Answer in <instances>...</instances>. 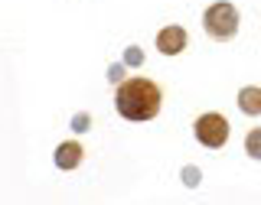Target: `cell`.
Segmentation results:
<instances>
[{
    "label": "cell",
    "instance_id": "cell-1",
    "mask_svg": "<svg viewBox=\"0 0 261 205\" xmlns=\"http://www.w3.org/2000/svg\"><path fill=\"white\" fill-rule=\"evenodd\" d=\"M163 104V92L153 78H124L114 92V108L124 121H153L160 114Z\"/></svg>",
    "mask_w": 261,
    "mask_h": 205
},
{
    "label": "cell",
    "instance_id": "cell-2",
    "mask_svg": "<svg viewBox=\"0 0 261 205\" xmlns=\"http://www.w3.org/2000/svg\"><path fill=\"white\" fill-rule=\"evenodd\" d=\"M202 30H206V36L225 43V39H232L235 33H239V10H235L228 0H219V4H212L209 10L202 13Z\"/></svg>",
    "mask_w": 261,
    "mask_h": 205
},
{
    "label": "cell",
    "instance_id": "cell-3",
    "mask_svg": "<svg viewBox=\"0 0 261 205\" xmlns=\"http://www.w3.org/2000/svg\"><path fill=\"white\" fill-rule=\"evenodd\" d=\"M193 130H196V140L206 147V150H219V147H225V140H228V121L216 111L199 114Z\"/></svg>",
    "mask_w": 261,
    "mask_h": 205
},
{
    "label": "cell",
    "instance_id": "cell-4",
    "mask_svg": "<svg viewBox=\"0 0 261 205\" xmlns=\"http://www.w3.org/2000/svg\"><path fill=\"white\" fill-rule=\"evenodd\" d=\"M186 43H190V36H186V30L176 26V23H170V26H163L157 33V49L163 55H179L186 49Z\"/></svg>",
    "mask_w": 261,
    "mask_h": 205
},
{
    "label": "cell",
    "instance_id": "cell-5",
    "mask_svg": "<svg viewBox=\"0 0 261 205\" xmlns=\"http://www.w3.org/2000/svg\"><path fill=\"white\" fill-rule=\"evenodd\" d=\"M56 166L59 169H79L82 166V160H85V150H82V143L79 140H65L56 147Z\"/></svg>",
    "mask_w": 261,
    "mask_h": 205
},
{
    "label": "cell",
    "instance_id": "cell-6",
    "mask_svg": "<svg viewBox=\"0 0 261 205\" xmlns=\"http://www.w3.org/2000/svg\"><path fill=\"white\" fill-rule=\"evenodd\" d=\"M239 108L242 114H248V118H258L261 114V88L258 85H248L239 92Z\"/></svg>",
    "mask_w": 261,
    "mask_h": 205
},
{
    "label": "cell",
    "instance_id": "cell-7",
    "mask_svg": "<svg viewBox=\"0 0 261 205\" xmlns=\"http://www.w3.org/2000/svg\"><path fill=\"white\" fill-rule=\"evenodd\" d=\"M245 153H248L251 160H261V127H251L248 134H245Z\"/></svg>",
    "mask_w": 261,
    "mask_h": 205
},
{
    "label": "cell",
    "instance_id": "cell-8",
    "mask_svg": "<svg viewBox=\"0 0 261 205\" xmlns=\"http://www.w3.org/2000/svg\"><path fill=\"white\" fill-rule=\"evenodd\" d=\"M124 65H127V69H141V65H144L141 46H127V49H124Z\"/></svg>",
    "mask_w": 261,
    "mask_h": 205
},
{
    "label": "cell",
    "instance_id": "cell-9",
    "mask_svg": "<svg viewBox=\"0 0 261 205\" xmlns=\"http://www.w3.org/2000/svg\"><path fill=\"white\" fill-rule=\"evenodd\" d=\"M179 179H183L190 189H196V186L202 183V173H199V166H183V173H179Z\"/></svg>",
    "mask_w": 261,
    "mask_h": 205
},
{
    "label": "cell",
    "instance_id": "cell-10",
    "mask_svg": "<svg viewBox=\"0 0 261 205\" xmlns=\"http://www.w3.org/2000/svg\"><path fill=\"white\" fill-rule=\"evenodd\" d=\"M92 127V114H75V118H72V130H75V134H85V130Z\"/></svg>",
    "mask_w": 261,
    "mask_h": 205
},
{
    "label": "cell",
    "instance_id": "cell-11",
    "mask_svg": "<svg viewBox=\"0 0 261 205\" xmlns=\"http://www.w3.org/2000/svg\"><path fill=\"white\" fill-rule=\"evenodd\" d=\"M108 81H114V85L124 81V62H114L111 69H108Z\"/></svg>",
    "mask_w": 261,
    "mask_h": 205
}]
</instances>
